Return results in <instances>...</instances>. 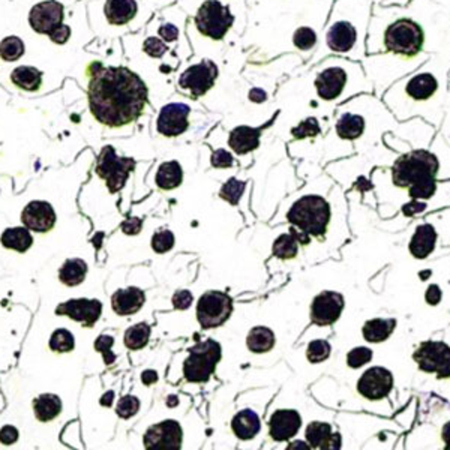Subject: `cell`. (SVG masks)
<instances>
[{"label": "cell", "mask_w": 450, "mask_h": 450, "mask_svg": "<svg viewBox=\"0 0 450 450\" xmlns=\"http://www.w3.org/2000/svg\"><path fill=\"white\" fill-rule=\"evenodd\" d=\"M167 404L170 405V407H173V405H176V404H179V401H177V399L172 395V396H170L168 398V401H167Z\"/></svg>", "instance_id": "91938a15"}, {"label": "cell", "mask_w": 450, "mask_h": 450, "mask_svg": "<svg viewBox=\"0 0 450 450\" xmlns=\"http://www.w3.org/2000/svg\"><path fill=\"white\" fill-rule=\"evenodd\" d=\"M375 2H383V0H375Z\"/></svg>", "instance_id": "6125c7cd"}, {"label": "cell", "mask_w": 450, "mask_h": 450, "mask_svg": "<svg viewBox=\"0 0 450 450\" xmlns=\"http://www.w3.org/2000/svg\"><path fill=\"white\" fill-rule=\"evenodd\" d=\"M263 128H253V126H237L234 128L228 137V146L232 147L236 155H248L254 152L260 146V137H262Z\"/></svg>", "instance_id": "484cf974"}, {"label": "cell", "mask_w": 450, "mask_h": 450, "mask_svg": "<svg viewBox=\"0 0 450 450\" xmlns=\"http://www.w3.org/2000/svg\"><path fill=\"white\" fill-rule=\"evenodd\" d=\"M193 300L194 297L189 290H179L173 296V306L174 309H179V311H185V309L193 305Z\"/></svg>", "instance_id": "681fc988"}, {"label": "cell", "mask_w": 450, "mask_h": 450, "mask_svg": "<svg viewBox=\"0 0 450 450\" xmlns=\"http://www.w3.org/2000/svg\"><path fill=\"white\" fill-rule=\"evenodd\" d=\"M302 426V417L296 410H276L269 420V434L275 442L293 438Z\"/></svg>", "instance_id": "7402d4cb"}, {"label": "cell", "mask_w": 450, "mask_h": 450, "mask_svg": "<svg viewBox=\"0 0 450 450\" xmlns=\"http://www.w3.org/2000/svg\"><path fill=\"white\" fill-rule=\"evenodd\" d=\"M292 224V233L299 245H309L311 237L322 239L326 236L332 223V206L322 195L309 194L300 197L287 213Z\"/></svg>", "instance_id": "52a82bcc"}, {"label": "cell", "mask_w": 450, "mask_h": 450, "mask_svg": "<svg viewBox=\"0 0 450 450\" xmlns=\"http://www.w3.org/2000/svg\"><path fill=\"white\" fill-rule=\"evenodd\" d=\"M450 243V207L417 219L408 240V253L423 262Z\"/></svg>", "instance_id": "ba28073f"}, {"label": "cell", "mask_w": 450, "mask_h": 450, "mask_svg": "<svg viewBox=\"0 0 450 450\" xmlns=\"http://www.w3.org/2000/svg\"><path fill=\"white\" fill-rule=\"evenodd\" d=\"M233 313V299L223 292H207L197 303V320L203 329L223 326Z\"/></svg>", "instance_id": "5bb4252c"}, {"label": "cell", "mask_w": 450, "mask_h": 450, "mask_svg": "<svg viewBox=\"0 0 450 450\" xmlns=\"http://www.w3.org/2000/svg\"><path fill=\"white\" fill-rule=\"evenodd\" d=\"M449 90H450V87H449ZM447 107H450V95H449V103H447Z\"/></svg>", "instance_id": "94428289"}, {"label": "cell", "mask_w": 450, "mask_h": 450, "mask_svg": "<svg viewBox=\"0 0 450 450\" xmlns=\"http://www.w3.org/2000/svg\"><path fill=\"white\" fill-rule=\"evenodd\" d=\"M24 54V43L18 36H8L0 43V57L5 62H15Z\"/></svg>", "instance_id": "60d3db41"}, {"label": "cell", "mask_w": 450, "mask_h": 450, "mask_svg": "<svg viewBox=\"0 0 450 450\" xmlns=\"http://www.w3.org/2000/svg\"><path fill=\"white\" fill-rule=\"evenodd\" d=\"M48 38L52 39V41L57 45H63L69 41V38H71V27L66 26V24H60L57 26L54 30L48 33Z\"/></svg>", "instance_id": "f907efd6"}, {"label": "cell", "mask_w": 450, "mask_h": 450, "mask_svg": "<svg viewBox=\"0 0 450 450\" xmlns=\"http://www.w3.org/2000/svg\"><path fill=\"white\" fill-rule=\"evenodd\" d=\"M20 440V431L14 425H5L0 429V444L11 446Z\"/></svg>", "instance_id": "f5cc1de1"}, {"label": "cell", "mask_w": 450, "mask_h": 450, "mask_svg": "<svg viewBox=\"0 0 450 450\" xmlns=\"http://www.w3.org/2000/svg\"><path fill=\"white\" fill-rule=\"evenodd\" d=\"M32 410L35 419L39 422L47 423L52 422L59 414L62 413V401L57 395L53 393H43L33 399Z\"/></svg>", "instance_id": "4dcf8cb0"}, {"label": "cell", "mask_w": 450, "mask_h": 450, "mask_svg": "<svg viewBox=\"0 0 450 450\" xmlns=\"http://www.w3.org/2000/svg\"><path fill=\"white\" fill-rule=\"evenodd\" d=\"M323 126L320 123V119L315 116H308L303 120H300L299 125L292 129V134L296 140H306L315 138L322 135Z\"/></svg>", "instance_id": "ab89813d"}, {"label": "cell", "mask_w": 450, "mask_h": 450, "mask_svg": "<svg viewBox=\"0 0 450 450\" xmlns=\"http://www.w3.org/2000/svg\"><path fill=\"white\" fill-rule=\"evenodd\" d=\"M302 444H303L302 442H294V443H292L288 446V449L290 450H292V449H311L309 446H302Z\"/></svg>", "instance_id": "680465c9"}, {"label": "cell", "mask_w": 450, "mask_h": 450, "mask_svg": "<svg viewBox=\"0 0 450 450\" xmlns=\"http://www.w3.org/2000/svg\"><path fill=\"white\" fill-rule=\"evenodd\" d=\"M219 77L218 65L212 59H202L189 63L176 80V89L191 99L206 96L213 89Z\"/></svg>", "instance_id": "8fae6325"}, {"label": "cell", "mask_w": 450, "mask_h": 450, "mask_svg": "<svg viewBox=\"0 0 450 450\" xmlns=\"http://www.w3.org/2000/svg\"><path fill=\"white\" fill-rule=\"evenodd\" d=\"M113 399H114V393H113V392H108V393H107V395H104V398L101 399V404H103V405L110 407V405L113 404Z\"/></svg>", "instance_id": "9f6ffc18"}, {"label": "cell", "mask_w": 450, "mask_h": 450, "mask_svg": "<svg viewBox=\"0 0 450 450\" xmlns=\"http://www.w3.org/2000/svg\"><path fill=\"white\" fill-rule=\"evenodd\" d=\"M449 78H450V75H449Z\"/></svg>", "instance_id": "be15d7a7"}, {"label": "cell", "mask_w": 450, "mask_h": 450, "mask_svg": "<svg viewBox=\"0 0 450 450\" xmlns=\"http://www.w3.org/2000/svg\"><path fill=\"white\" fill-rule=\"evenodd\" d=\"M140 410V399L133 395H126L119 399L116 413L120 419H131L134 417Z\"/></svg>", "instance_id": "bcb514c9"}, {"label": "cell", "mask_w": 450, "mask_h": 450, "mask_svg": "<svg viewBox=\"0 0 450 450\" xmlns=\"http://www.w3.org/2000/svg\"><path fill=\"white\" fill-rule=\"evenodd\" d=\"M272 251H273V255L278 258L293 260L297 257V253H299V242L292 233L281 234L275 240Z\"/></svg>", "instance_id": "74e56055"}, {"label": "cell", "mask_w": 450, "mask_h": 450, "mask_svg": "<svg viewBox=\"0 0 450 450\" xmlns=\"http://www.w3.org/2000/svg\"><path fill=\"white\" fill-rule=\"evenodd\" d=\"M246 345L253 353H267L275 347V333L269 327L258 326L249 330L246 336Z\"/></svg>", "instance_id": "e575fe53"}, {"label": "cell", "mask_w": 450, "mask_h": 450, "mask_svg": "<svg viewBox=\"0 0 450 450\" xmlns=\"http://www.w3.org/2000/svg\"><path fill=\"white\" fill-rule=\"evenodd\" d=\"M90 113L99 123L120 129L135 123L149 105V90L134 71L98 65L87 84Z\"/></svg>", "instance_id": "277c9868"}, {"label": "cell", "mask_w": 450, "mask_h": 450, "mask_svg": "<svg viewBox=\"0 0 450 450\" xmlns=\"http://www.w3.org/2000/svg\"><path fill=\"white\" fill-rule=\"evenodd\" d=\"M22 223L33 233H48L57 223L56 210L44 200H33L23 209Z\"/></svg>", "instance_id": "44dd1931"}, {"label": "cell", "mask_w": 450, "mask_h": 450, "mask_svg": "<svg viewBox=\"0 0 450 450\" xmlns=\"http://www.w3.org/2000/svg\"><path fill=\"white\" fill-rule=\"evenodd\" d=\"M245 188H246V182H243V180H237L236 177H232L221 188V191H219V197L225 200V202L232 206H237L240 198H242V195L245 193Z\"/></svg>", "instance_id": "7bdbcfd3"}, {"label": "cell", "mask_w": 450, "mask_h": 450, "mask_svg": "<svg viewBox=\"0 0 450 450\" xmlns=\"http://www.w3.org/2000/svg\"><path fill=\"white\" fill-rule=\"evenodd\" d=\"M56 314L66 315L83 327H93L103 314V303L98 299H73L60 303Z\"/></svg>", "instance_id": "d6986e66"}, {"label": "cell", "mask_w": 450, "mask_h": 450, "mask_svg": "<svg viewBox=\"0 0 450 450\" xmlns=\"http://www.w3.org/2000/svg\"><path fill=\"white\" fill-rule=\"evenodd\" d=\"M33 236L30 233V230L23 227H13L8 228L0 236V243L9 251H15L18 254L27 253L30 248L33 246Z\"/></svg>", "instance_id": "f1b7e54d"}, {"label": "cell", "mask_w": 450, "mask_h": 450, "mask_svg": "<svg viewBox=\"0 0 450 450\" xmlns=\"http://www.w3.org/2000/svg\"><path fill=\"white\" fill-rule=\"evenodd\" d=\"M183 180V170L180 167L177 161H165L159 165L156 176H155V183L159 189L163 191H172L180 186Z\"/></svg>", "instance_id": "d6a6232c"}, {"label": "cell", "mask_w": 450, "mask_h": 450, "mask_svg": "<svg viewBox=\"0 0 450 450\" xmlns=\"http://www.w3.org/2000/svg\"><path fill=\"white\" fill-rule=\"evenodd\" d=\"M114 344V338L110 335H101L95 341V350L103 354L105 365H113L116 354L112 352V345Z\"/></svg>", "instance_id": "7dc6e473"}, {"label": "cell", "mask_w": 450, "mask_h": 450, "mask_svg": "<svg viewBox=\"0 0 450 450\" xmlns=\"http://www.w3.org/2000/svg\"><path fill=\"white\" fill-rule=\"evenodd\" d=\"M134 168V159L119 156L112 146H107L103 149L101 155L98 158L96 174L104 180L108 191L116 194L125 186L126 180L129 179V174H131Z\"/></svg>", "instance_id": "4fadbf2b"}, {"label": "cell", "mask_w": 450, "mask_h": 450, "mask_svg": "<svg viewBox=\"0 0 450 450\" xmlns=\"http://www.w3.org/2000/svg\"><path fill=\"white\" fill-rule=\"evenodd\" d=\"M142 228H143V219L137 218V216L128 218L126 221L122 224V232L129 236L138 234L140 232H142Z\"/></svg>", "instance_id": "db71d44e"}, {"label": "cell", "mask_w": 450, "mask_h": 450, "mask_svg": "<svg viewBox=\"0 0 450 450\" xmlns=\"http://www.w3.org/2000/svg\"><path fill=\"white\" fill-rule=\"evenodd\" d=\"M191 107L185 103H168L161 107L156 117V131L168 138L179 137L188 131Z\"/></svg>", "instance_id": "2e32d148"}, {"label": "cell", "mask_w": 450, "mask_h": 450, "mask_svg": "<svg viewBox=\"0 0 450 450\" xmlns=\"http://www.w3.org/2000/svg\"><path fill=\"white\" fill-rule=\"evenodd\" d=\"M396 318H373L362 327L363 339L369 344H380L384 343L393 335L396 329Z\"/></svg>", "instance_id": "83f0119b"}, {"label": "cell", "mask_w": 450, "mask_h": 450, "mask_svg": "<svg viewBox=\"0 0 450 450\" xmlns=\"http://www.w3.org/2000/svg\"><path fill=\"white\" fill-rule=\"evenodd\" d=\"M311 86L314 99L311 105L335 108L360 93H374L362 62L339 56H329L309 66L303 77Z\"/></svg>", "instance_id": "8992f818"}, {"label": "cell", "mask_w": 450, "mask_h": 450, "mask_svg": "<svg viewBox=\"0 0 450 450\" xmlns=\"http://www.w3.org/2000/svg\"><path fill=\"white\" fill-rule=\"evenodd\" d=\"M395 386L393 374L383 366L368 368L357 380V393L366 401L378 403L389 398Z\"/></svg>", "instance_id": "9a60e30c"}, {"label": "cell", "mask_w": 450, "mask_h": 450, "mask_svg": "<svg viewBox=\"0 0 450 450\" xmlns=\"http://www.w3.org/2000/svg\"><path fill=\"white\" fill-rule=\"evenodd\" d=\"M182 442V426L176 420H164L150 426L143 437L144 447L149 450H179Z\"/></svg>", "instance_id": "ac0fdd59"}, {"label": "cell", "mask_w": 450, "mask_h": 450, "mask_svg": "<svg viewBox=\"0 0 450 450\" xmlns=\"http://www.w3.org/2000/svg\"><path fill=\"white\" fill-rule=\"evenodd\" d=\"M232 429L237 438L240 440H253L262 429L260 417L253 410H242L239 412L232 422Z\"/></svg>", "instance_id": "f546056e"}, {"label": "cell", "mask_w": 450, "mask_h": 450, "mask_svg": "<svg viewBox=\"0 0 450 450\" xmlns=\"http://www.w3.org/2000/svg\"><path fill=\"white\" fill-rule=\"evenodd\" d=\"M142 382L146 386H150V384L156 383L158 382V374H156V371H153V369H147V371H144L142 374Z\"/></svg>", "instance_id": "11a10c76"}, {"label": "cell", "mask_w": 450, "mask_h": 450, "mask_svg": "<svg viewBox=\"0 0 450 450\" xmlns=\"http://www.w3.org/2000/svg\"><path fill=\"white\" fill-rule=\"evenodd\" d=\"M345 306L344 296L338 292H322L317 294L311 303L309 309V315H311V322L315 326L326 327L335 324L339 317H341Z\"/></svg>", "instance_id": "e0dca14e"}, {"label": "cell", "mask_w": 450, "mask_h": 450, "mask_svg": "<svg viewBox=\"0 0 450 450\" xmlns=\"http://www.w3.org/2000/svg\"><path fill=\"white\" fill-rule=\"evenodd\" d=\"M142 52L152 60H165V63L176 71L179 68V53L176 48L167 44L163 38H159L156 33L147 35L142 44Z\"/></svg>", "instance_id": "4316f807"}, {"label": "cell", "mask_w": 450, "mask_h": 450, "mask_svg": "<svg viewBox=\"0 0 450 450\" xmlns=\"http://www.w3.org/2000/svg\"><path fill=\"white\" fill-rule=\"evenodd\" d=\"M174 234L170 230H159L152 237V249L156 254H165L174 246Z\"/></svg>", "instance_id": "f6af8a7d"}, {"label": "cell", "mask_w": 450, "mask_h": 450, "mask_svg": "<svg viewBox=\"0 0 450 450\" xmlns=\"http://www.w3.org/2000/svg\"><path fill=\"white\" fill-rule=\"evenodd\" d=\"M434 2L442 6L444 11L449 13V15H450V0H434Z\"/></svg>", "instance_id": "6f0895ef"}, {"label": "cell", "mask_w": 450, "mask_h": 450, "mask_svg": "<svg viewBox=\"0 0 450 450\" xmlns=\"http://www.w3.org/2000/svg\"><path fill=\"white\" fill-rule=\"evenodd\" d=\"M375 0H333L314 56L306 69L329 56L362 62L366 56V39Z\"/></svg>", "instance_id": "5b68a950"}, {"label": "cell", "mask_w": 450, "mask_h": 450, "mask_svg": "<svg viewBox=\"0 0 450 450\" xmlns=\"http://www.w3.org/2000/svg\"><path fill=\"white\" fill-rule=\"evenodd\" d=\"M320 33H322V30H317L309 24H302L294 30L293 45L300 54H305L306 60L314 56L320 41Z\"/></svg>", "instance_id": "1f68e13d"}, {"label": "cell", "mask_w": 450, "mask_h": 450, "mask_svg": "<svg viewBox=\"0 0 450 450\" xmlns=\"http://www.w3.org/2000/svg\"><path fill=\"white\" fill-rule=\"evenodd\" d=\"M450 15L434 0L407 5L375 2L368 29L365 73L382 96L399 78L413 73L442 45Z\"/></svg>", "instance_id": "6da1fadb"}, {"label": "cell", "mask_w": 450, "mask_h": 450, "mask_svg": "<svg viewBox=\"0 0 450 450\" xmlns=\"http://www.w3.org/2000/svg\"><path fill=\"white\" fill-rule=\"evenodd\" d=\"M443 300V290L438 284H429L425 290V302L429 306H437Z\"/></svg>", "instance_id": "816d5d0a"}, {"label": "cell", "mask_w": 450, "mask_h": 450, "mask_svg": "<svg viewBox=\"0 0 450 450\" xmlns=\"http://www.w3.org/2000/svg\"><path fill=\"white\" fill-rule=\"evenodd\" d=\"M138 8L137 0H105L104 17L108 24L126 26L138 15Z\"/></svg>", "instance_id": "d4e9b609"}, {"label": "cell", "mask_w": 450, "mask_h": 450, "mask_svg": "<svg viewBox=\"0 0 450 450\" xmlns=\"http://www.w3.org/2000/svg\"><path fill=\"white\" fill-rule=\"evenodd\" d=\"M437 131L422 119L398 122L382 98L375 93H360L335 108L326 142L347 144L362 152L374 144H383L384 134L393 133L417 149L431 144Z\"/></svg>", "instance_id": "7a4b0ae2"}, {"label": "cell", "mask_w": 450, "mask_h": 450, "mask_svg": "<svg viewBox=\"0 0 450 450\" xmlns=\"http://www.w3.org/2000/svg\"><path fill=\"white\" fill-rule=\"evenodd\" d=\"M65 9L57 0H45L30 9L29 23L36 33L48 35L52 30L63 23Z\"/></svg>", "instance_id": "ffe728a7"}, {"label": "cell", "mask_w": 450, "mask_h": 450, "mask_svg": "<svg viewBox=\"0 0 450 450\" xmlns=\"http://www.w3.org/2000/svg\"><path fill=\"white\" fill-rule=\"evenodd\" d=\"M48 345L53 353L65 354L73 352L75 348V339H74V335L69 332L68 329H57L54 330L53 335L50 336Z\"/></svg>", "instance_id": "f35d334b"}, {"label": "cell", "mask_w": 450, "mask_h": 450, "mask_svg": "<svg viewBox=\"0 0 450 450\" xmlns=\"http://www.w3.org/2000/svg\"><path fill=\"white\" fill-rule=\"evenodd\" d=\"M87 275V264L82 258L66 260L59 269V281L66 287H77L82 284Z\"/></svg>", "instance_id": "836d02e7"}, {"label": "cell", "mask_w": 450, "mask_h": 450, "mask_svg": "<svg viewBox=\"0 0 450 450\" xmlns=\"http://www.w3.org/2000/svg\"><path fill=\"white\" fill-rule=\"evenodd\" d=\"M210 164H212L213 168L219 170L230 168L234 165V156L225 149H216L212 156H210Z\"/></svg>", "instance_id": "c3c4849f"}, {"label": "cell", "mask_w": 450, "mask_h": 450, "mask_svg": "<svg viewBox=\"0 0 450 450\" xmlns=\"http://www.w3.org/2000/svg\"><path fill=\"white\" fill-rule=\"evenodd\" d=\"M374 352L368 347H356L347 353V365L352 369H359L373 360Z\"/></svg>", "instance_id": "ee69618b"}, {"label": "cell", "mask_w": 450, "mask_h": 450, "mask_svg": "<svg viewBox=\"0 0 450 450\" xmlns=\"http://www.w3.org/2000/svg\"><path fill=\"white\" fill-rule=\"evenodd\" d=\"M236 22L230 5L223 0H204L197 8L195 14L189 18L188 24L195 29V32L212 43H219L228 35Z\"/></svg>", "instance_id": "9c48e42d"}, {"label": "cell", "mask_w": 450, "mask_h": 450, "mask_svg": "<svg viewBox=\"0 0 450 450\" xmlns=\"http://www.w3.org/2000/svg\"><path fill=\"white\" fill-rule=\"evenodd\" d=\"M146 294L142 288L129 287L120 288L112 297L113 311L117 315H134L143 308Z\"/></svg>", "instance_id": "cb8c5ba5"}, {"label": "cell", "mask_w": 450, "mask_h": 450, "mask_svg": "<svg viewBox=\"0 0 450 450\" xmlns=\"http://www.w3.org/2000/svg\"><path fill=\"white\" fill-rule=\"evenodd\" d=\"M450 26L442 45L425 63L399 78L380 96L398 122L422 119L442 126L450 95Z\"/></svg>", "instance_id": "3957f363"}, {"label": "cell", "mask_w": 450, "mask_h": 450, "mask_svg": "<svg viewBox=\"0 0 450 450\" xmlns=\"http://www.w3.org/2000/svg\"><path fill=\"white\" fill-rule=\"evenodd\" d=\"M412 357L420 374L433 377L443 386L450 384V341L447 339L422 341Z\"/></svg>", "instance_id": "30bf717a"}, {"label": "cell", "mask_w": 450, "mask_h": 450, "mask_svg": "<svg viewBox=\"0 0 450 450\" xmlns=\"http://www.w3.org/2000/svg\"><path fill=\"white\" fill-rule=\"evenodd\" d=\"M332 354V345L326 339H314L308 344L306 348V359L311 363H322Z\"/></svg>", "instance_id": "b9f144b4"}, {"label": "cell", "mask_w": 450, "mask_h": 450, "mask_svg": "<svg viewBox=\"0 0 450 450\" xmlns=\"http://www.w3.org/2000/svg\"><path fill=\"white\" fill-rule=\"evenodd\" d=\"M306 442L311 449L317 450H338L343 447L341 434L326 422H311L305 431Z\"/></svg>", "instance_id": "603a6c76"}, {"label": "cell", "mask_w": 450, "mask_h": 450, "mask_svg": "<svg viewBox=\"0 0 450 450\" xmlns=\"http://www.w3.org/2000/svg\"><path fill=\"white\" fill-rule=\"evenodd\" d=\"M11 82L27 92H36L43 84V73L33 66H18L11 74Z\"/></svg>", "instance_id": "d590c367"}, {"label": "cell", "mask_w": 450, "mask_h": 450, "mask_svg": "<svg viewBox=\"0 0 450 450\" xmlns=\"http://www.w3.org/2000/svg\"><path fill=\"white\" fill-rule=\"evenodd\" d=\"M149 339H150V326L146 323H138L129 327L125 336H123V341L126 348L129 350H142L149 344Z\"/></svg>", "instance_id": "8d00e7d4"}, {"label": "cell", "mask_w": 450, "mask_h": 450, "mask_svg": "<svg viewBox=\"0 0 450 450\" xmlns=\"http://www.w3.org/2000/svg\"><path fill=\"white\" fill-rule=\"evenodd\" d=\"M223 352L213 339H206L189 348V356L183 363V375L188 383H206L215 373V368L221 360Z\"/></svg>", "instance_id": "7c38bea8"}]
</instances>
